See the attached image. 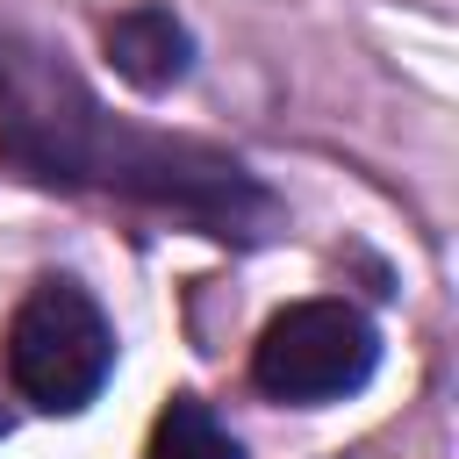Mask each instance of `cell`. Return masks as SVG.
Returning <instances> with one entry per match:
<instances>
[{
	"label": "cell",
	"instance_id": "2",
	"mask_svg": "<svg viewBox=\"0 0 459 459\" xmlns=\"http://www.w3.org/2000/svg\"><path fill=\"white\" fill-rule=\"evenodd\" d=\"M115 373V323L72 280L43 273L7 316V380L43 416H79Z\"/></svg>",
	"mask_w": 459,
	"mask_h": 459
},
{
	"label": "cell",
	"instance_id": "3",
	"mask_svg": "<svg viewBox=\"0 0 459 459\" xmlns=\"http://www.w3.org/2000/svg\"><path fill=\"white\" fill-rule=\"evenodd\" d=\"M373 366H380V330L366 308H351L337 294L287 301L251 344V387L265 402H287V409L344 402L373 380Z\"/></svg>",
	"mask_w": 459,
	"mask_h": 459
},
{
	"label": "cell",
	"instance_id": "5",
	"mask_svg": "<svg viewBox=\"0 0 459 459\" xmlns=\"http://www.w3.org/2000/svg\"><path fill=\"white\" fill-rule=\"evenodd\" d=\"M143 459H244V445L201 394H172L158 409V423H151V452Z\"/></svg>",
	"mask_w": 459,
	"mask_h": 459
},
{
	"label": "cell",
	"instance_id": "6",
	"mask_svg": "<svg viewBox=\"0 0 459 459\" xmlns=\"http://www.w3.org/2000/svg\"><path fill=\"white\" fill-rule=\"evenodd\" d=\"M0 430H7V416H0Z\"/></svg>",
	"mask_w": 459,
	"mask_h": 459
},
{
	"label": "cell",
	"instance_id": "4",
	"mask_svg": "<svg viewBox=\"0 0 459 459\" xmlns=\"http://www.w3.org/2000/svg\"><path fill=\"white\" fill-rule=\"evenodd\" d=\"M100 50L136 93H172L194 72V29L158 0H136V7L108 14L100 22Z\"/></svg>",
	"mask_w": 459,
	"mask_h": 459
},
{
	"label": "cell",
	"instance_id": "1",
	"mask_svg": "<svg viewBox=\"0 0 459 459\" xmlns=\"http://www.w3.org/2000/svg\"><path fill=\"white\" fill-rule=\"evenodd\" d=\"M0 158L36 186L115 194L129 208L179 215L215 244H265L287 215L237 151L115 115L57 43L14 22H0Z\"/></svg>",
	"mask_w": 459,
	"mask_h": 459
}]
</instances>
